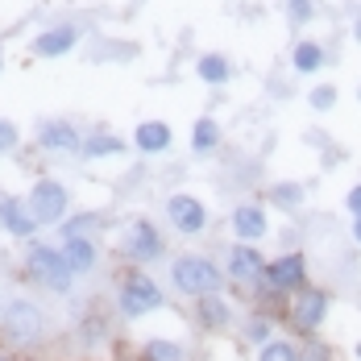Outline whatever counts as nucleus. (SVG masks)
<instances>
[{
  "label": "nucleus",
  "instance_id": "6e6552de",
  "mask_svg": "<svg viewBox=\"0 0 361 361\" xmlns=\"http://www.w3.org/2000/svg\"><path fill=\"white\" fill-rule=\"evenodd\" d=\"M295 328L299 332H316V328L324 324V316H328V290H303L299 299H295Z\"/></svg>",
  "mask_w": 361,
  "mask_h": 361
},
{
  "label": "nucleus",
  "instance_id": "2f4dec72",
  "mask_svg": "<svg viewBox=\"0 0 361 361\" xmlns=\"http://www.w3.org/2000/svg\"><path fill=\"white\" fill-rule=\"evenodd\" d=\"M357 42H361V21H357Z\"/></svg>",
  "mask_w": 361,
  "mask_h": 361
},
{
  "label": "nucleus",
  "instance_id": "5701e85b",
  "mask_svg": "<svg viewBox=\"0 0 361 361\" xmlns=\"http://www.w3.org/2000/svg\"><path fill=\"white\" fill-rule=\"evenodd\" d=\"M270 200H274V204H279V208H295V204H299V200H303V191H299V187H295V183H279V187H274V191H270Z\"/></svg>",
  "mask_w": 361,
  "mask_h": 361
},
{
  "label": "nucleus",
  "instance_id": "473e14b6",
  "mask_svg": "<svg viewBox=\"0 0 361 361\" xmlns=\"http://www.w3.org/2000/svg\"><path fill=\"white\" fill-rule=\"evenodd\" d=\"M357 361H361V345H357Z\"/></svg>",
  "mask_w": 361,
  "mask_h": 361
},
{
  "label": "nucleus",
  "instance_id": "2eb2a0df",
  "mask_svg": "<svg viewBox=\"0 0 361 361\" xmlns=\"http://www.w3.org/2000/svg\"><path fill=\"white\" fill-rule=\"evenodd\" d=\"M63 257H67L71 274H87V270L96 266V245H92L87 237H71V241L63 245Z\"/></svg>",
  "mask_w": 361,
  "mask_h": 361
},
{
  "label": "nucleus",
  "instance_id": "c756f323",
  "mask_svg": "<svg viewBox=\"0 0 361 361\" xmlns=\"http://www.w3.org/2000/svg\"><path fill=\"white\" fill-rule=\"evenodd\" d=\"M349 208H353V212H357V220H361V187L349 195Z\"/></svg>",
  "mask_w": 361,
  "mask_h": 361
},
{
  "label": "nucleus",
  "instance_id": "b1692460",
  "mask_svg": "<svg viewBox=\"0 0 361 361\" xmlns=\"http://www.w3.org/2000/svg\"><path fill=\"white\" fill-rule=\"evenodd\" d=\"M270 320H266V316H253L250 324H245V336H250L253 345H270Z\"/></svg>",
  "mask_w": 361,
  "mask_h": 361
},
{
  "label": "nucleus",
  "instance_id": "ddd939ff",
  "mask_svg": "<svg viewBox=\"0 0 361 361\" xmlns=\"http://www.w3.org/2000/svg\"><path fill=\"white\" fill-rule=\"evenodd\" d=\"M37 142L46 145V149H79V133H75L67 121H46L42 129H37Z\"/></svg>",
  "mask_w": 361,
  "mask_h": 361
},
{
  "label": "nucleus",
  "instance_id": "aec40b11",
  "mask_svg": "<svg viewBox=\"0 0 361 361\" xmlns=\"http://www.w3.org/2000/svg\"><path fill=\"white\" fill-rule=\"evenodd\" d=\"M257 361H303V357H299V349L290 341H270V345H262Z\"/></svg>",
  "mask_w": 361,
  "mask_h": 361
},
{
  "label": "nucleus",
  "instance_id": "f3484780",
  "mask_svg": "<svg viewBox=\"0 0 361 361\" xmlns=\"http://www.w3.org/2000/svg\"><path fill=\"white\" fill-rule=\"evenodd\" d=\"M200 320H204V328H228V303L220 295H204L200 299Z\"/></svg>",
  "mask_w": 361,
  "mask_h": 361
},
{
  "label": "nucleus",
  "instance_id": "412c9836",
  "mask_svg": "<svg viewBox=\"0 0 361 361\" xmlns=\"http://www.w3.org/2000/svg\"><path fill=\"white\" fill-rule=\"evenodd\" d=\"M216 142H220V129H216V121H208V116H204V121L195 125V133H191V145H195V149L204 154V149H212Z\"/></svg>",
  "mask_w": 361,
  "mask_h": 361
},
{
  "label": "nucleus",
  "instance_id": "a211bd4d",
  "mask_svg": "<svg viewBox=\"0 0 361 361\" xmlns=\"http://www.w3.org/2000/svg\"><path fill=\"white\" fill-rule=\"evenodd\" d=\"M320 63H324V50L316 42H299L295 46V71H320Z\"/></svg>",
  "mask_w": 361,
  "mask_h": 361
},
{
  "label": "nucleus",
  "instance_id": "f8f14e48",
  "mask_svg": "<svg viewBox=\"0 0 361 361\" xmlns=\"http://www.w3.org/2000/svg\"><path fill=\"white\" fill-rule=\"evenodd\" d=\"M0 224L13 233V237H30L37 228V220L30 216V208L21 200H0Z\"/></svg>",
  "mask_w": 361,
  "mask_h": 361
},
{
  "label": "nucleus",
  "instance_id": "0eeeda50",
  "mask_svg": "<svg viewBox=\"0 0 361 361\" xmlns=\"http://www.w3.org/2000/svg\"><path fill=\"white\" fill-rule=\"evenodd\" d=\"M125 253H129L133 262H149V257H158V253H162V237H158V228H154L149 220H133L129 233H125Z\"/></svg>",
  "mask_w": 361,
  "mask_h": 361
},
{
  "label": "nucleus",
  "instance_id": "20e7f679",
  "mask_svg": "<svg viewBox=\"0 0 361 361\" xmlns=\"http://www.w3.org/2000/svg\"><path fill=\"white\" fill-rule=\"evenodd\" d=\"M154 307H162V290L154 287L145 274H129L125 287H121V312H125L129 320H137V316L154 312Z\"/></svg>",
  "mask_w": 361,
  "mask_h": 361
},
{
  "label": "nucleus",
  "instance_id": "4468645a",
  "mask_svg": "<svg viewBox=\"0 0 361 361\" xmlns=\"http://www.w3.org/2000/svg\"><path fill=\"white\" fill-rule=\"evenodd\" d=\"M233 233H237L241 241H257V237L266 233V212L253 208V204H241V208L233 212Z\"/></svg>",
  "mask_w": 361,
  "mask_h": 361
},
{
  "label": "nucleus",
  "instance_id": "9b49d317",
  "mask_svg": "<svg viewBox=\"0 0 361 361\" xmlns=\"http://www.w3.org/2000/svg\"><path fill=\"white\" fill-rule=\"evenodd\" d=\"M75 37H79V30H75V25H54V30L37 34V42H34V54H42V59L67 54V50L75 46Z\"/></svg>",
  "mask_w": 361,
  "mask_h": 361
},
{
  "label": "nucleus",
  "instance_id": "bb28decb",
  "mask_svg": "<svg viewBox=\"0 0 361 361\" xmlns=\"http://www.w3.org/2000/svg\"><path fill=\"white\" fill-rule=\"evenodd\" d=\"M332 104H336V87H316V92H312V109H332Z\"/></svg>",
  "mask_w": 361,
  "mask_h": 361
},
{
  "label": "nucleus",
  "instance_id": "7ed1b4c3",
  "mask_svg": "<svg viewBox=\"0 0 361 361\" xmlns=\"http://www.w3.org/2000/svg\"><path fill=\"white\" fill-rule=\"evenodd\" d=\"M30 216L37 220V224H54V220H63V212H67V187L54 179H42L30 191Z\"/></svg>",
  "mask_w": 361,
  "mask_h": 361
},
{
  "label": "nucleus",
  "instance_id": "f257e3e1",
  "mask_svg": "<svg viewBox=\"0 0 361 361\" xmlns=\"http://www.w3.org/2000/svg\"><path fill=\"white\" fill-rule=\"evenodd\" d=\"M175 287L183 295H195V299H204V295H216L220 290V270L208 262V257H200V253H187L175 262Z\"/></svg>",
  "mask_w": 361,
  "mask_h": 361
},
{
  "label": "nucleus",
  "instance_id": "39448f33",
  "mask_svg": "<svg viewBox=\"0 0 361 361\" xmlns=\"http://www.w3.org/2000/svg\"><path fill=\"white\" fill-rule=\"evenodd\" d=\"M262 279H266L274 290H299L303 279H307V262H303V253H287V257L270 262Z\"/></svg>",
  "mask_w": 361,
  "mask_h": 361
},
{
  "label": "nucleus",
  "instance_id": "6ab92c4d",
  "mask_svg": "<svg viewBox=\"0 0 361 361\" xmlns=\"http://www.w3.org/2000/svg\"><path fill=\"white\" fill-rule=\"evenodd\" d=\"M142 361H183V349L171 341H149L142 349Z\"/></svg>",
  "mask_w": 361,
  "mask_h": 361
},
{
  "label": "nucleus",
  "instance_id": "423d86ee",
  "mask_svg": "<svg viewBox=\"0 0 361 361\" xmlns=\"http://www.w3.org/2000/svg\"><path fill=\"white\" fill-rule=\"evenodd\" d=\"M166 216L171 224L179 228V233H204V224H208V212H204V204L195 200V195H171V204H166Z\"/></svg>",
  "mask_w": 361,
  "mask_h": 361
},
{
  "label": "nucleus",
  "instance_id": "cd10ccee",
  "mask_svg": "<svg viewBox=\"0 0 361 361\" xmlns=\"http://www.w3.org/2000/svg\"><path fill=\"white\" fill-rule=\"evenodd\" d=\"M13 145H17V129H13V121H0V154L13 149Z\"/></svg>",
  "mask_w": 361,
  "mask_h": 361
},
{
  "label": "nucleus",
  "instance_id": "9d476101",
  "mask_svg": "<svg viewBox=\"0 0 361 361\" xmlns=\"http://www.w3.org/2000/svg\"><path fill=\"white\" fill-rule=\"evenodd\" d=\"M228 274L237 283H253V279L266 274V257L257 250H250V245H233V253H228Z\"/></svg>",
  "mask_w": 361,
  "mask_h": 361
},
{
  "label": "nucleus",
  "instance_id": "dca6fc26",
  "mask_svg": "<svg viewBox=\"0 0 361 361\" xmlns=\"http://www.w3.org/2000/svg\"><path fill=\"white\" fill-rule=\"evenodd\" d=\"M166 145H171V129H166L162 121H145V125H137V149L158 154V149H166Z\"/></svg>",
  "mask_w": 361,
  "mask_h": 361
},
{
  "label": "nucleus",
  "instance_id": "4be33fe9",
  "mask_svg": "<svg viewBox=\"0 0 361 361\" xmlns=\"http://www.w3.org/2000/svg\"><path fill=\"white\" fill-rule=\"evenodd\" d=\"M200 75H204L208 83H224V79H228V63H224L220 54H204V59H200Z\"/></svg>",
  "mask_w": 361,
  "mask_h": 361
},
{
  "label": "nucleus",
  "instance_id": "7c9ffc66",
  "mask_svg": "<svg viewBox=\"0 0 361 361\" xmlns=\"http://www.w3.org/2000/svg\"><path fill=\"white\" fill-rule=\"evenodd\" d=\"M353 237H357V241H361V220H357V224H353Z\"/></svg>",
  "mask_w": 361,
  "mask_h": 361
},
{
  "label": "nucleus",
  "instance_id": "1a4fd4ad",
  "mask_svg": "<svg viewBox=\"0 0 361 361\" xmlns=\"http://www.w3.org/2000/svg\"><path fill=\"white\" fill-rule=\"evenodd\" d=\"M4 324L13 328V336H37L42 332V312H37L30 299H17V303H8L4 307Z\"/></svg>",
  "mask_w": 361,
  "mask_h": 361
},
{
  "label": "nucleus",
  "instance_id": "a878e982",
  "mask_svg": "<svg viewBox=\"0 0 361 361\" xmlns=\"http://www.w3.org/2000/svg\"><path fill=\"white\" fill-rule=\"evenodd\" d=\"M83 149H87L92 158H96V154H116V149H121V142H116V137H109V133H96L92 142L83 145Z\"/></svg>",
  "mask_w": 361,
  "mask_h": 361
},
{
  "label": "nucleus",
  "instance_id": "c85d7f7f",
  "mask_svg": "<svg viewBox=\"0 0 361 361\" xmlns=\"http://www.w3.org/2000/svg\"><path fill=\"white\" fill-rule=\"evenodd\" d=\"M312 17V0H290V21H307Z\"/></svg>",
  "mask_w": 361,
  "mask_h": 361
},
{
  "label": "nucleus",
  "instance_id": "f03ea898",
  "mask_svg": "<svg viewBox=\"0 0 361 361\" xmlns=\"http://www.w3.org/2000/svg\"><path fill=\"white\" fill-rule=\"evenodd\" d=\"M30 274H34L37 283H46V287H54V290H67L71 287V266H67V257L59 250H46V245H34L30 250Z\"/></svg>",
  "mask_w": 361,
  "mask_h": 361
},
{
  "label": "nucleus",
  "instance_id": "393cba45",
  "mask_svg": "<svg viewBox=\"0 0 361 361\" xmlns=\"http://www.w3.org/2000/svg\"><path fill=\"white\" fill-rule=\"evenodd\" d=\"M96 224H100V216H92V212H87V216H75V220L63 224V237H67V241H71V237H83V233L96 228Z\"/></svg>",
  "mask_w": 361,
  "mask_h": 361
}]
</instances>
